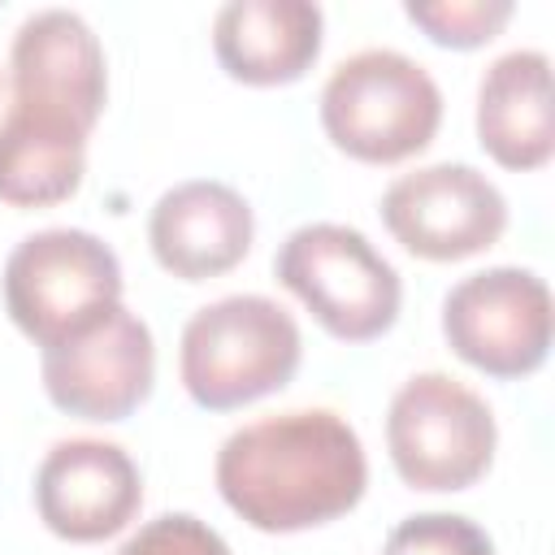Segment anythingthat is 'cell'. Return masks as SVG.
Segmentation results:
<instances>
[{
  "instance_id": "1",
  "label": "cell",
  "mask_w": 555,
  "mask_h": 555,
  "mask_svg": "<svg viewBox=\"0 0 555 555\" xmlns=\"http://www.w3.org/2000/svg\"><path fill=\"white\" fill-rule=\"evenodd\" d=\"M225 507L260 533H299L347 516L369 486V460L347 416L291 408L238 425L212 464Z\"/></svg>"
},
{
  "instance_id": "2",
  "label": "cell",
  "mask_w": 555,
  "mask_h": 555,
  "mask_svg": "<svg viewBox=\"0 0 555 555\" xmlns=\"http://www.w3.org/2000/svg\"><path fill=\"white\" fill-rule=\"evenodd\" d=\"M304 360L299 321L269 295L204 304L178 343L182 390L208 412H234L282 390Z\"/></svg>"
},
{
  "instance_id": "3",
  "label": "cell",
  "mask_w": 555,
  "mask_h": 555,
  "mask_svg": "<svg viewBox=\"0 0 555 555\" xmlns=\"http://www.w3.org/2000/svg\"><path fill=\"white\" fill-rule=\"evenodd\" d=\"M321 126L351 160L399 165L434 143L442 91L421 61L395 48H364L330 69L321 87Z\"/></svg>"
},
{
  "instance_id": "4",
  "label": "cell",
  "mask_w": 555,
  "mask_h": 555,
  "mask_svg": "<svg viewBox=\"0 0 555 555\" xmlns=\"http://www.w3.org/2000/svg\"><path fill=\"white\" fill-rule=\"evenodd\" d=\"M273 273L338 343L382 338L403 304L395 264L360 230L338 221H308L291 230L273 256Z\"/></svg>"
},
{
  "instance_id": "5",
  "label": "cell",
  "mask_w": 555,
  "mask_h": 555,
  "mask_svg": "<svg viewBox=\"0 0 555 555\" xmlns=\"http://www.w3.org/2000/svg\"><path fill=\"white\" fill-rule=\"evenodd\" d=\"M4 308L39 343H65L121 304V260L91 230L52 225L26 234L4 260Z\"/></svg>"
},
{
  "instance_id": "6",
  "label": "cell",
  "mask_w": 555,
  "mask_h": 555,
  "mask_svg": "<svg viewBox=\"0 0 555 555\" xmlns=\"http://www.w3.org/2000/svg\"><path fill=\"white\" fill-rule=\"evenodd\" d=\"M499 447L490 403L451 373L408 377L386 412V451L412 490H468L477 486Z\"/></svg>"
},
{
  "instance_id": "7",
  "label": "cell",
  "mask_w": 555,
  "mask_h": 555,
  "mask_svg": "<svg viewBox=\"0 0 555 555\" xmlns=\"http://www.w3.org/2000/svg\"><path fill=\"white\" fill-rule=\"evenodd\" d=\"M551 286L533 269L494 264L460 278L442 299L447 347L486 377H529L551 356Z\"/></svg>"
},
{
  "instance_id": "8",
  "label": "cell",
  "mask_w": 555,
  "mask_h": 555,
  "mask_svg": "<svg viewBox=\"0 0 555 555\" xmlns=\"http://www.w3.org/2000/svg\"><path fill=\"white\" fill-rule=\"evenodd\" d=\"M382 221L403 251L455 264L503 238L507 199L481 169L442 160L399 173L382 195Z\"/></svg>"
},
{
  "instance_id": "9",
  "label": "cell",
  "mask_w": 555,
  "mask_h": 555,
  "mask_svg": "<svg viewBox=\"0 0 555 555\" xmlns=\"http://www.w3.org/2000/svg\"><path fill=\"white\" fill-rule=\"evenodd\" d=\"M9 108L91 134L108 104V61L95 30L69 9L30 13L9 48Z\"/></svg>"
},
{
  "instance_id": "10",
  "label": "cell",
  "mask_w": 555,
  "mask_h": 555,
  "mask_svg": "<svg viewBox=\"0 0 555 555\" xmlns=\"http://www.w3.org/2000/svg\"><path fill=\"white\" fill-rule=\"evenodd\" d=\"M43 390L78 421H126L156 382V343L139 312L117 304L82 334L43 347Z\"/></svg>"
},
{
  "instance_id": "11",
  "label": "cell",
  "mask_w": 555,
  "mask_h": 555,
  "mask_svg": "<svg viewBox=\"0 0 555 555\" xmlns=\"http://www.w3.org/2000/svg\"><path fill=\"white\" fill-rule=\"evenodd\" d=\"M35 507L65 542H104L143 507V477L126 447L104 438H61L35 473Z\"/></svg>"
},
{
  "instance_id": "12",
  "label": "cell",
  "mask_w": 555,
  "mask_h": 555,
  "mask_svg": "<svg viewBox=\"0 0 555 555\" xmlns=\"http://www.w3.org/2000/svg\"><path fill=\"white\" fill-rule=\"evenodd\" d=\"M256 217L251 204L212 178H191L169 186L147 217V243L165 273L182 282L221 278L251 251Z\"/></svg>"
},
{
  "instance_id": "13",
  "label": "cell",
  "mask_w": 555,
  "mask_h": 555,
  "mask_svg": "<svg viewBox=\"0 0 555 555\" xmlns=\"http://www.w3.org/2000/svg\"><path fill=\"white\" fill-rule=\"evenodd\" d=\"M325 39V17L312 0H230L212 17V52L234 82L286 87L299 82Z\"/></svg>"
},
{
  "instance_id": "14",
  "label": "cell",
  "mask_w": 555,
  "mask_h": 555,
  "mask_svg": "<svg viewBox=\"0 0 555 555\" xmlns=\"http://www.w3.org/2000/svg\"><path fill=\"white\" fill-rule=\"evenodd\" d=\"M477 143L503 169H542L555 152L551 56L512 48L494 56L477 82Z\"/></svg>"
},
{
  "instance_id": "15",
  "label": "cell",
  "mask_w": 555,
  "mask_h": 555,
  "mask_svg": "<svg viewBox=\"0 0 555 555\" xmlns=\"http://www.w3.org/2000/svg\"><path fill=\"white\" fill-rule=\"evenodd\" d=\"M87 173V134L4 108L0 117V204L52 208L65 204Z\"/></svg>"
},
{
  "instance_id": "16",
  "label": "cell",
  "mask_w": 555,
  "mask_h": 555,
  "mask_svg": "<svg viewBox=\"0 0 555 555\" xmlns=\"http://www.w3.org/2000/svg\"><path fill=\"white\" fill-rule=\"evenodd\" d=\"M512 0H408L403 17L421 26L434 43L468 52L490 43L512 22Z\"/></svg>"
},
{
  "instance_id": "17",
  "label": "cell",
  "mask_w": 555,
  "mask_h": 555,
  "mask_svg": "<svg viewBox=\"0 0 555 555\" xmlns=\"http://www.w3.org/2000/svg\"><path fill=\"white\" fill-rule=\"evenodd\" d=\"M382 555H494V542L468 516L421 512V516H403L386 533Z\"/></svg>"
},
{
  "instance_id": "18",
  "label": "cell",
  "mask_w": 555,
  "mask_h": 555,
  "mask_svg": "<svg viewBox=\"0 0 555 555\" xmlns=\"http://www.w3.org/2000/svg\"><path fill=\"white\" fill-rule=\"evenodd\" d=\"M113 555H230V546L208 520L191 512H165L139 525Z\"/></svg>"
}]
</instances>
